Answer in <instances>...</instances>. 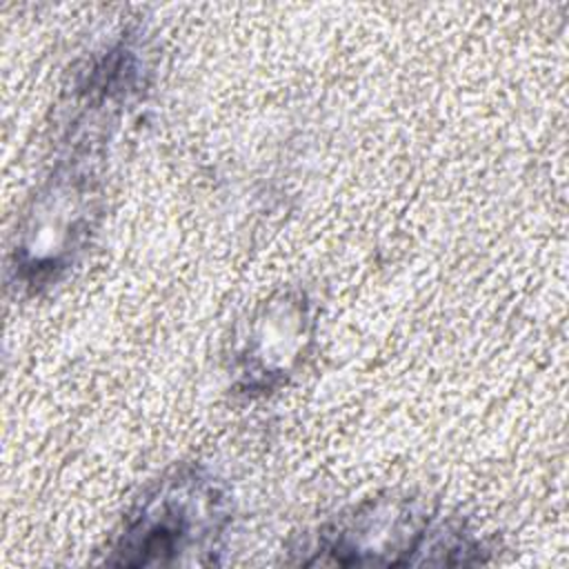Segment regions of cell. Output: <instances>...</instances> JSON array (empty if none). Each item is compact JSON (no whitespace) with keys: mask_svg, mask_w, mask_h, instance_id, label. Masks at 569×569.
Here are the masks:
<instances>
[{"mask_svg":"<svg viewBox=\"0 0 569 569\" xmlns=\"http://www.w3.org/2000/svg\"><path fill=\"white\" fill-rule=\"evenodd\" d=\"M291 553L305 567H458L489 560L480 533L409 493L367 498L336 513Z\"/></svg>","mask_w":569,"mask_h":569,"instance_id":"7a4b0ae2","label":"cell"},{"mask_svg":"<svg viewBox=\"0 0 569 569\" xmlns=\"http://www.w3.org/2000/svg\"><path fill=\"white\" fill-rule=\"evenodd\" d=\"M140 49L120 40L78 78L60 151L40 182L13 249V276L29 291L58 282L91 242L104 200L109 144L144 84Z\"/></svg>","mask_w":569,"mask_h":569,"instance_id":"6da1fadb","label":"cell"},{"mask_svg":"<svg viewBox=\"0 0 569 569\" xmlns=\"http://www.w3.org/2000/svg\"><path fill=\"white\" fill-rule=\"evenodd\" d=\"M233 507L229 489L200 465L162 473L122 516L107 547L113 567H211L222 562Z\"/></svg>","mask_w":569,"mask_h":569,"instance_id":"3957f363","label":"cell"},{"mask_svg":"<svg viewBox=\"0 0 569 569\" xmlns=\"http://www.w3.org/2000/svg\"><path fill=\"white\" fill-rule=\"evenodd\" d=\"M313 327V305L302 289L269 298L253 313L236 351L233 387L249 398L280 389L305 360Z\"/></svg>","mask_w":569,"mask_h":569,"instance_id":"277c9868","label":"cell"}]
</instances>
